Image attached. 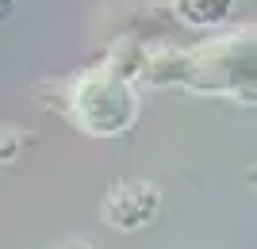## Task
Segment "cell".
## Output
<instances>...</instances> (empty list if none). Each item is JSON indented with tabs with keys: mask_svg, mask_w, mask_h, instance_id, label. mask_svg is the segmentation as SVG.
Wrapping results in <instances>:
<instances>
[{
	"mask_svg": "<svg viewBox=\"0 0 257 249\" xmlns=\"http://www.w3.org/2000/svg\"><path fill=\"white\" fill-rule=\"evenodd\" d=\"M65 115L73 119V127H81L85 134H96V138L123 134L139 115V96L115 65H100V69H85L81 77L69 81Z\"/></svg>",
	"mask_w": 257,
	"mask_h": 249,
	"instance_id": "1",
	"label": "cell"
},
{
	"mask_svg": "<svg viewBox=\"0 0 257 249\" xmlns=\"http://www.w3.org/2000/svg\"><path fill=\"white\" fill-rule=\"evenodd\" d=\"M184 85L200 92H242L253 88V31L242 27L238 35L211 39L200 50H184Z\"/></svg>",
	"mask_w": 257,
	"mask_h": 249,
	"instance_id": "2",
	"label": "cell"
},
{
	"mask_svg": "<svg viewBox=\"0 0 257 249\" xmlns=\"http://www.w3.org/2000/svg\"><path fill=\"white\" fill-rule=\"evenodd\" d=\"M158 207H161V195L150 180H123L104 199V218L119 230H139L158 218Z\"/></svg>",
	"mask_w": 257,
	"mask_h": 249,
	"instance_id": "3",
	"label": "cell"
},
{
	"mask_svg": "<svg viewBox=\"0 0 257 249\" xmlns=\"http://www.w3.org/2000/svg\"><path fill=\"white\" fill-rule=\"evenodd\" d=\"M169 4L188 27H219L234 12V0H169Z\"/></svg>",
	"mask_w": 257,
	"mask_h": 249,
	"instance_id": "4",
	"label": "cell"
}]
</instances>
